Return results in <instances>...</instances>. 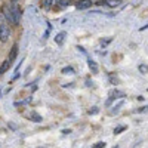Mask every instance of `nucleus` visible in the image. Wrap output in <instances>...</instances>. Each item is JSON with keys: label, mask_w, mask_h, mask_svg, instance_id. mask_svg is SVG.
<instances>
[{"label": "nucleus", "mask_w": 148, "mask_h": 148, "mask_svg": "<svg viewBox=\"0 0 148 148\" xmlns=\"http://www.w3.org/2000/svg\"><path fill=\"white\" fill-rule=\"evenodd\" d=\"M9 36H10V30L6 24H0V40L3 43L9 40Z\"/></svg>", "instance_id": "1"}, {"label": "nucleus", "mask_w": 148, "mask_h": 148, "mask_svg": "<svg viewBox=\"0 0 148 148\" xmlns=\"http://www.w3.org/2000/svg\"><path fill=\"white\" fill-rule=\"evenodd\" d=\"M10 12H12V15H14L15 25H18V24H19V19H21V10H19V8H18V5H16L15 2H14V6H12Z\"/></svg>", "instance_id": "2"}, {"label": "nucleus", "mask_w": 148, "mask_h": 148, "mask_svg": "<svg viewBox=\"0 0 148 148\" xmlns=\"http://www.w3.org/2000/svg\"><path fill=\"white\" fill-rule=\"evenodd\" d=\"M90 6H92V0H79L76 5L77 9H88Z\"/></svg>", "instance_id": "3"}, {"label": "nucleus", "mask_w": 148, "mask_h": 148, "mask_svg": "<svg viewBox=\"0 0 148 148\" xmlns=\"http://www.w3.org/2000/svg\"><path fill=\"white\" fill-rule=\"evenodd\" d=\"M3 14H5V18H6V21H8V22H10V24H14V25H15L14 15H12L10 9H8V6H5V8H3Z\"/></svg>", "instance_id": "4"}, {"label": "nucleus", "mask_w": 148, "mask_h": 148, "mask_svg": "<svg viewBox=\"0 0 148 148\" xmlns=\"http://www.w3.org/2000/svg\"><path fill=\"white\" fill-rule=\"evenodd\" d=\"M16 55H18V45H14V46H12V51H10V55H9L8 59L12 62V61L16 58Z\"/></svg>", "instance_id": "5"}, {"label": "nucleus", "mask_w": 148, "mask_h": 148, "mask_svg": "<svg viewBox=\"0 0 148 148\" xmlns=\"http://www.w3.org/2000/svg\"><path fill=\"white\" fill-rule=\"evenodd\" d=\"M10 64H12L10 61H9V59H6L5 62H3L2 65H0V76H2V74H5V73L8 71V68L10 67Z\"/></svg>", "instance_id": "6"}, {"label": "nucleus", "mask_w": 148, "mask_h": 148, "mask_svg": "<svg viewBox=\"0 0 148 148\" xmlns=\"http://www.w3.org/2000/svg\"><path fill=\"white\" fill-rule=\"evenodd\" d=\"M65 36H67V33H65V31H62V33L56 34V37H55V42H56L58 45H62V43H64V39H65Z\"/></svg>", "instance_id": "7"}, {"label": "nucleus", "mask_w": 148, "mask_h": 148, "mask_svg": "<svg viewBox=\"0 0 148 148\" xmlns=\"http://www.w3.org/2000/svg\"><path fill=\"white\" fill-rule=\"evenodd\" d=\"M121 3V0H105V5L110 8H117Z\"/></svg>", "instance_id": "8"}, {"label": "nucleus", "mask_w": 148, "mask_h": 148, "mask_svg": "<svg viewBox=\"0 0 148 148\" xmlns=\"http://www.w3.org/2000/svg\"><path fill=\"white\" fill-rule=\"evenodd\" d=\"M138 70H139L141 74H148V65H147V64H139Z\"/></svg>", "instance_id": "9"}, {"label": "nucleus", "mask_w": 148, "mask_h": 148, "mask_svg": "<svg viewBox=\"0 0 148 148\" xmlns=\"http://www.w3.org/2000/svg\"><path fill=\"white\" fill-rule=\"evenodd\" d=\"M111 96L117 99V98H123V96H125V93L120 92V90H113V92H111Z\"/></svg>", "instance_id": "10"}, {"label": "nucleus", "mask_w": 148, "mask_h": 148, "mask_svg": "<svg viewBox=\"0 0 148 148\" xmlns=\"http://www.w3.org/2000/svg\"><path fill=\"white\" fill-rule=\"evenodd\" d=\"M89 67H90V70L93 73H98V67H96V64L93 62V61H89Z\"/></svg>", "instance_id": "11"}, {"label": "nucleus", "mask_w": 148, "mask_h": 148, "mask_svg": "<svg viewBox=\"0 0 148 148\" xmlns=\"http://www.w3.org/2000/svg\"><path fill=\"white\" fill-rule=\"evenodd\" d=\"M74 73V70L71 68V67H65V68H62V74H73Z\"/></svg>", "instance_id": "12"}, {"label": "nucleus", "mask_w": 148, "mask_h": 148, "mask_svg": "<svg viewBox=\"0 0 148 148\" xmlns=\"http://www.w3.org/2000/svg\"><path fill=\"white\" fill-rule=\"evenodd\" d=\"M70 3H71V0H61V6H62V8L68 6Z\"/></svg>", "instance_id": "13"}, {"label": "nucleus", "mask_w": 148, "mask_h": 148, "mask_svg": "<svg viewBox=\"0 0 148 148\" xmlns=\"http://www.w3.org/2000/svg\"><path fill=\"white\" fill-rule=\"evenodd\" d=\"M52 2H53V0H45V8L49 9V8L52 6Z\"/></svg>", "instance_id": "14"}, {"label": "nucleus", "mask_w": 148, "mask_h": 148, "mask_svg": "<svg viewBox=\"0 0 148 148\" xmlns=\"http://www.w3.org/2000/svg\"><path fill=\"white\" fill-rule=\"evenodd\" d=\"M31 120H36L37 123H39V121H42V117L37 116V114H33V116H31Z\"/></svg>", "instance_id": "15"}, {"label": "nucleus", "mask_w": 148, "mask_h": 148, "mask_svg": "<svg viewBox=\"0 0 148 148\" xmlns=\"http://www.w3.org/2000/svg\"><path fill=\"white\" fill-rule=\"evenodd\" d=\"M136 113H148V107H142V108H138Z\"/></svg>", "instance_id": "16"}, {"label": "nucleus", "mask_w": 148, "mask_h": 148, "mask_svg": "<svg viewBox=\"0 0 148 148\" xmlns=\"http://www.w3.org/2000/svg\"><path fill=\"white\" fill-rule=\"evenodd\" d=\"M93 147H95V148H102V147H105V142H96Z\"/></svg>", "instance_id": "17"}, {"label": "nucleus", "mask_w": 148, "mask_h": 148, "mask_svg": "<svg viewBox=\"0 0 148 148\" xmlns=\"http://www.w3.org/2000/svg\"><path fill=\"white\" fill-rule=\"evenodd\" d=\"M125 129H126V127H125V126H121V127H117V129H116V130H114V133H116V135H119V133H120V132H123V130H125Z\"/></svg>", "instance_id": "18"}, {"label": "nucleus", "mask_w": 148, "mask_h": 148, "mask_svg": "<svg viewBox=\"0 0 148 148\" xmlns=\"http://www.w3.org/2000/svg\"><path fill=\"white\" fill-rule=\"evenodd\" d=\"M121 105H123V101H121V102H119V104H117V105H116V107L113 108V113H116V111H119V108H120Z\"/></svg>", "instance_id": "19"}, {"label": "nucleus", "mask_w": 148, "mask_h": 148, "mask_svg": "<svg viewBox=\"0 0 148 148\" xmlns=\"http://www.w3.org/2000/svg\"><path fill=\"white\" fill-rule=\"evenodd\" d=\"M96 113H98V108L96 107H93V108L89 110V114H96Z\"/></svg>", "instance_id": "20"}, {"label": "nucleus", "mask_w": 148, "mask_h": 148, "mask_svg": "<svg viewBox=\"0 0 148 148\" xmlns=\"http://www.w3.org/2000/svg\"><path fill=\"white\" fill-rule=\"evenodd\" d=\"M110 82H111V83H113V84H117V79H114L113 76H111V77H110Z\"/></svg>", "instance_id": "21"}, {"label": "nucleus", "mask_w": 148, "mask_h": 148, "mask_svg": "<svg viewBox=\"0 0 148 148\" xmlns=\"http://www.w3.org/2000/svg\"><path fill=\"white\" fill-rule=\"evenodd\" d=\"M12 2H16V0H12Z\"/></svg>", "instance_id": "22"}, {"label": "nucleus", "mask_w": 148, "mask_h": 148, "mask_svg": "<svg viewBox=\"0 0 148 148\" xmlns=\"http://www.w3.org/2000/svg\"><path fill=\"white\" fill-rule=\"evenodd\" d=\"M147 90H148V89H147Z\"/></svg>", "instance_id": "23"}]
</instances>
